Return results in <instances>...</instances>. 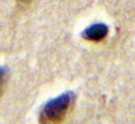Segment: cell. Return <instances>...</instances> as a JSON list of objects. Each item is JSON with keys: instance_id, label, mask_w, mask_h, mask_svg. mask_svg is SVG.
Wrapping results in <instances>:
<instances>
[{"instance_id": "1", "label": "cell", "mask_w": 135, "mask_h": 124, "mask_svg": "<svg viewBox=\"0 0 135 124\" xmlns=\"http://www.w3.org/2000/svg\"><path fill=\"white\" fill-rule=\"evenodd\" d=\"M75 94L68 92L49 100L40 111L39 124H60L74 102Z\"/></svg>"}, {"instance_id": "3", "label": "cell", "mask_w": 135, "mask_h": 124, "mask_svg": "<svg viewBox=\"0 0 135 124\" xmlns=\"http://www.w3.org/2000/svg\"><path fill=\"white\" fill-rule=\"evenodd\" d=\"M8 80H9V70L8 68L0 67V98L2 97L6 90Z\"/></svg>"}, {"instance_id": "4", "label": "cell", "mask_w": 135, "mask_h": 124, "mask_svg": "<svg viewBox=\"0 0 135 124\" xmlns=\"http://www.w3.org/2000/svg\"><path fill=\"white\" fill-rule=\"evenodd\" d=\"M19 1H20L21 3H24V4H25V3H28V2H31L32 0H19Z\"/></svg>"}, {"instance_id": "2", "label": "cell", "mask_w": 135, "mask_h": 124, "mask_svg": "<svg viewBox=\"0 0 135 124\" xmlns=\"http://www.w3.org/2000/svg\"><path fill=\"white\" fill-rule=\"evenodd\" d=\"M108 33V27L105 24H94L86 28L83 33V37L87 40L98 41L103 39Z\"/></svg>"}]
</instances>
